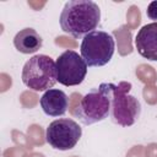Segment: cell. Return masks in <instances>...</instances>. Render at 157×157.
I'll use <instances>...</instances> for the list:
<instances>
[{
    "instance_id": "cell-1",
    "label": "cell",
    "mask_w": 157,
    "mask_h": 157,
    "mask_svg": "<svg viewBox=\"0 0 157 157\" xmlns=\"http://www.w3.org/2000/svg\"><path fill=\"white\" fill-rule=\"evenodd\" d=\"M101 20L99 6L92 0H71L60 13V27L75 38L93 32Z\"/></svg>"
},
{
    "instance_id": "cell-2",
    "label": "cell",
    "mask_w": 157,
    "mask_h": 157,
    "mask_svg": "<svg viewBox=\"0 0 157 157\" xmlns=\"http://www.w3.org/2000/svg\"><path fill=\"white\" fill-rule=\"evenodd\" d=\"M114 83H101L97 88H92L78 102L77 107L72 112L82 124L91 125L108 118L112 110Z\"/></svg>"
},
{
    "instance_id": "cell-3",
    "label": "cell",
    "mask_w": 157,
    "mask_h": 157,
    "mask_svg": "<svg viewBox=\"0 0 157 157\" xmlns=\"http://www.w3.org/2000/svg\"><path fill=\"white\" fill-rule=\"evenodd\" d=\"M22 81L33 91L50 90L58 81L55 61L44 54L32 56L22 69Z\"/></svg>"
},
{
    "instance_id": "cell-4",
    "label": "cell",
    "mask_w": 157,
    "mask_h": 157,
    "mask_svg": "<svg viewBox=\"0 0 157 157\" xmlns=\"http://www.w3.org/2000/svg\"><path fill=\"white\" fill-rule=\"evenodd\" d=\"M81 56L87 66L98 67L108 64L114 54V38L104 31H93L86 34L81 43Z\"/></svg>"
},
{
    "instance_id": "cell-5",
    "label": "cell",
    "mask_w": 157,
    "mask_h": 157,
    "mask_svg": "<svg viewBox=\"0 0 157 157\" xmlns=\"http://www.w3.org/2000/svg\"><path fill=\"white\" fill-rule=\"evenodd\" d=\"M130 88L131 83L129 82L114 85L110 115L113 121L120 126H131L135 124L141 112V105L137 98L129 94Z\"/></svg>"
},
{
    "instance_id": "cell-6",
    "label": "cell",
    "mask_w": 157,
    "mask_h": 157,
    "mask_svg": "<svg viewBox=\"0 0 157 157\" xmlns=\"http://www.w3.org/2000/svg\"><path fill=\"white\" fill-rule=\"evenodd\" d=\"M81 134L82 130L75 120L61 118L49 124L45 139L53 148L66 151L76 146L81 137Z\"/></svg>"
},
{
    "instance_id": "cell-7",
    "label": "cell",
    "mask_w": 157,
    "mask_h": 157,
    "mask_svg": "<svg viewBox=\"0 0 157 157\" xmlns=\"http://www.w3.org/2000/svg\"><path fill=\"white\" fill-rule=\"evenodd\" d=\"M58 82L64 86L80 85L87 74V64L75 50H65L58 56L56 61Z\"/></svg>"
},
{
    "instance_id": "cell-8",
    "label": "cell",
    "mask_w": 157,
    "mask_h": 157,
    "mask_svg": "<svg viewBox=\"0 0 157 157\" xmlns=\"http://www.w3.org/2000/svg\"><path fill=\"white\" fill-rule=\"evenodd\" d=\"M135 44L142 58L157 61V22L145 25L137 32Z\"/></svg>"
},
{
    "instance_id": "cell-9",
    "label": "cell",
    "mask_w": 157,
    "mask_h": 157,
    "mask_svg": "<svg viewBox=\"0 0 157 157\" xmlns=\"http://www.w3.org/2000/svg\"><path fill=\"white\" fill-rule=\"evenodd\" d=\"M40 107L43 112L49 117H59L66 113L69 108L70 99L67 98L66 93L64 91L50 88L44 92V94L40 97Z\"/></svg>"
},
{
    "instance_id": "cell-10",
    "label": "cell",
    "mask_w": 157,
    "mask_h": 157,
    "mask_svg": "<svg viewBox=\"0 0 157 157\" xmlns=\"http://www.w3.org/2000/svg\"><path fill=\"white\" fill-rule=\"evenodd\" d=\"M42 37L33 28H23L13 38L15 48L23 54H32L38 52L42 48Z\"/></svg>"
},
{
    "instance_id": "cell-11",
    "label": "cell",
    "mask_w": 157,
    "mask_h": 157,
    "mask_svg": "<svg viewBox=\"0 0 157 157\" xmlns=\"http://www.w3.org/2000/svg\"><path fill=\"white\" fill-rule=\"evenodd\" d=\"M113 34L118 39L119 53L121 55L130 54L132 52V47H131V33L129 31V27L121 26L119 29H114Z\"/></svg>"
},
{
    "instance_id": "cell-12",
    "label": "cell",
    "mask_w": 157,
    "mask_h": 157,
    "mask_svg": "<svg viewBox=\"0 0 157 157\" xmlns=\"http://www.w3.org/2000/svg\"><path fill=\"white\" fill-rule=\"evenodd\" d=\"M136 75L137 77L145 82L146 85H150V83H153L156 80H157V75L153 70L152 66L147 65V64H141L136 67Z\"/></svg>"
},
{
    "instance_id": "cell-13",
    "label": "cell",
    "mask_w": 157,
    "mask_h": 157,
    "mask_svg": "<svg viewBox=\"0 0 157 157\" xmlns=\"http://www.w3.org/2000/svg\"><path fill=\"white\" fill-rule=\"evenodd\" d=\"M43 130L40 126L38 125H31L28 128V139L31 140V142L33 145H43L44 144V139H43Z\"/></svg>"
},
{
    "instance_id": "cell-14",
    "label": "cell",
    "mask_w": 157,
    "mask_h": 157,
    "mask_svg": "<svg viewBox=\"0 0 157 157\" xmlns=\"http://www.w3.org/2000/svg\"><path fill=\"white\" fill-rule=\"evenodd\" d=\"M126 18H128V25L131 28H136L141 21V13H140L139 7L135 5L130 6V9L128 10V13H126Z\"/></svg>"
},
{
    "instance_id": "cell-15",
    "label": "cell",
    "mask_w": 157,
    "mask_h": 157,
    "mask_svg": "<svg viewBox=\"0 0 157 157\" xmlns=\"http://www.w3.org/2000/svg\"><path fill=\"white\" fill-rule=\"evenodd\" d=\"M144 98L146 103L148 104H156L157 103V87L153 85H146L142 91Z\"/></svg>"
},
{
    "instance_id": "cell-16",
    "label": "cell",
    "mask_w": 157,
    "mask_h": 157,
    "mask_svg": "<svg viewBox=\"0 0 157 157\" xmlns=\"http://www.w3.org/2000/svg\"><path fill=\"white\" fill-rule=\"evenodd\" d=\"M12 137H13V141L15 142H17V144H20V147H25V148H32V142H31V140L28 139V137H26L23 134H21V132H18V131H16V130H13L12 131Z\"/></svg>"
},
{
    "instance_id": "cell-17",
    "label": "cell",
    "mask_w": 157,
    "mask_h": 157,
    "mask_svg": "<svg viewBox=\"0 0 157 157\" xmlns=\"http://www.w3.org/2000/svg\"><path fill=\"white\" fill-rule=\"evenodd\" d=\"M4 157H26V156H25V150H22L21 147H12L4 152Z\"/></svg>"
},
{
    "instance_id": "cell-18",
    "label": "cell",
    "mask_w": 157,
    "mask_h": 157,
    "mask_svg": "<svg viewBox=\"0 0 157 157\" xmlns=\"http://www.w3.org/2000/svg\"><path fill=\"white\" fill-rule=\"evenodd\" d=\"M147 16L150 20L157 21V1L150 2L148 7H147Z\"/></svg>"
},
{
    "instance_id": "cell-19",
    "label": "cell",
    "mask_w": 157,
    "mask_h": 157,
    "mask_svg": "<svg viewBox=\"0 0 157 157\" xmlns=\"http://www.w3.org/2000/svg\"><path fill=\"white\" fill-rule=\"evenodd\" d=\"M142 151H144V148H142V146H135L134 148H131L130 151H129V153L126 155V157H142Z\"/></svg>"
},
{
    "instance_id": "cell-20",
    "label": "cell",
    "mask_w": 157,
    "mask_h": 157,
    "mask_svg": "<svg viewBox=\"0 0 157 157\" xmlns=\"http://www.w3.org/2000/svg\"><path fill=\"white\" fill-rule=\"evenodd\" d=\"M146 157H157V144H150L147 146Z\"/></svg>"
},
{
    "instance_id": "cell-21",
    "label": "cell",
    "mask_w": 157,
    "mask_h": 157,
    "mask_svg": "<svg viewBox=\"0 0 157 157\" xmlns=\"http://www.w3.org/2000/svg\"><path fill=\"white\" fill-rule=\"evenodd\" d=\"M26 157H44L42 153H31V155H27Z\"/></svg>"
}]
</instances>
